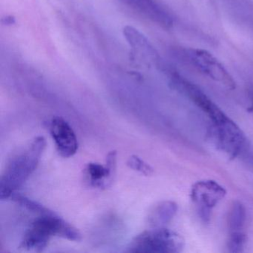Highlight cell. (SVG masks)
<instances>
[{
	"label": "cell",
	"instance_id": "cell-15",
	"mask_svg": "<svg viewBox=\"0 0 253 253\" xmlns=\"http://www.w3.org/2000/svg\"><path fill=\"white\" fill-rule=\"evenodd\" d=\"M250 100H251V107L250 108V111L253 112V89L250 91Z\"/></svg>",
	"mask_w": 253,
	"mask_h": 253
},
{
	"label": "cell",
	"instance_id": "cell-1",
	"mask_svg": "<svg viewBox=\"0 0 253 253\" xmlns=\"http://www.w3.org/2000/svg\"><path fill=\"white\" fill-rule=\"evenodd\" d=\"M54 236L73 241H80L82 238L78 229L49 210L48 212L39 214V217L30 223L23 235L19 248L43 251L51 238Z\"/></svg>",
	"mask_w": 253,
	"mask_h": 253
},
{
	"label": "cell",
	"instance_id": "cell-12",
	"mask_svg": "<svg viewBox=\"0 0 253 253\" xmlns=\"http://www.w3.org/2000/svg\"><path fill=\"white\" fill-rule=\"evenodd\" d=\"M247 219L245 207L241 203L235 201L229 211L228 223L229 228L232 232H240L242 230Z\"/></svg>",
	"mask_w": 253,
	"mask_h": 253
},
{
	"label": "cell",
	"instance_id": "cell-2",
	"mask_svg": "<svg viewBox=\"0 0 253 253\" xmlns=\"http://www.w3.org/2000/svg\"><path fill=\"white\" fill-rule=\"evenodd\" d=\"M45 146V139L39 136L27 149L12 158L0 180L1 200L11 198L37 169Z\"/></svg>",
	"mask_w": 253,
	"mask_h": 253
},
{
	"label": "cell",
	"instance_id": "cell-7",
	"mask_svg": "<svg viewBox=\"0 0 253 253\" xmlns=\"http://www.w3.org/2000/svg\"><path fill=\"white\" fill-rule=\"evenodd\" d=\"M50 133L60 155L70 158L78 152V141L71 126L60 117H56L50 123Z\"/></svg>",
	"mask_w": 253,
	"mask_h": 253
},
{
	"label": "cell",
	"instance_id": "cell-3",
	"mask_svg": "<svg viewBox=\"0 0 253 253\" xmlns=\"http://www.w3.org/2000/svg\"><path fill=\"white\" fill-rule=\"evenodd\" d=\"M183 247L180 235L173 231L157 227L136 236L127 247L128 253H178Z\"/></svg>",
	"mask_w": 253,
	"mask_h": 253
},
{
	"label": "cell",
	"instance_id": "cell-4",
	"mask_svg": "<svg viewBox=\"0 0 253 253\" xmlns=\"http://www.w3.org/2000/svg\"><path fill=\"white\" fill-rule=\"evenodd\" d=\"M183 57L195 69L229 89L235 88V82L215 57L206 50L189 48L183 51Z\"/></svg>",
	"mask_w": 253,
	"mask_h": 253
},
{
	"label": "cell",
	"instance_id": "cell-11",
	"mask_svg": "<svg viewBox=\"0 0 253 253\" xmlns=\"http://www.w3.org/2000/svg\"><path fill=\"white\" fill-rule=\"evenodd\" d=\"M177 211V205L173 201H164L154 208L149 216V222L153 227H162L173 218Z\"/></svg>",
	"mask_w": 253,
	"mask_h": 253
},
{
	"label": "cell",
	"instance_id": "cell-10",
	"mask_svg": "<svg viewBox=\"0 0 253 253\" xmlns=\"http://www.w3.org/2000/svg\"><path fill=\"white\" fill-rule=\"evenodd\" d=\"M124 35L136 54L148 60L149 63H158L160 61V57L156 50L147 38L138 30L131 26H126L124 28Z\"/></svg>",
	"mask_w": 253,
	"mask_h": 253
},
{
	"label": "cell",
	"instance_id": "cell-13",
	"mask_svg": "<svg viewBox=\"0 0 253 253\" xmlns=\"http://www.w3.org/2000/svg\"><path fill=\"white\" fill-rule=\"evenodd\" d=\"M247 238L241 231L232 232L228 241V250L231 253H241L244 250Z\"/></svg>",
	"mask_w": 253,
	"mask_h": 253
},
{
	"label": "cell",
	"instance_id": "cell-6",
	"mask_svg": "<svg viewBox=\"0 0 253 253\" xmlns=\"http://www.w3.org/2000/svg\"><path fill=\"white\" fill-rule=\"evenodd\" d=\"M226 192L223 186L214 180H201L192 186L191 197L199 207L201 217L210 218V210L224 198Z\"/></svg>",
	"mask_w": 253,
	"mask_h": 253
},
{
	"label": "cell",
	"instance_id": "cell-8",
	"mask_svg": "<svg viewBox=\"0 0 253 253\" xmlns=\"http://www.w3.org/2000/svg\"><path fill=\"white\" fill-rule=\"evenodd\" d=\"M126 5L148 20L164 29H170L174 24L171 14L156 0H121Z\"/></svg>",
	"mask_w": 253,
	"mask_h": 253
},
{
	"label": "cell",
	"instance_id": "cell-14",
	"mask_svg": "<svg viewBox=\"0 0 253 253\" xmlns=\"http://www.w3.org/2000/svg\"><path fill=\"white\" fill-rule=\"evenodd\" d=\"M127 165L129 168L139 171L144 175H150L153 173V169L136 155H132L128 158Z\"/></svg>",
	"mask_w": 253,
	"mask_h": 253
},
{
	"label": "cell",
	"instance_id": "cell-9",
	"mask_svg": "<svg viewBox=\"0 0 253 253\" xmlns=\"http://www.w3.org/2000/svg\"><path fill=\"white\" fill-rule=\"evenodd\" d=\"M117 167V152L112 151L106 157V166L89 163L85 167V174L91 186L106 188L112 183Z\"/></svg>",
	"mask_w": 253,
	"mask_h": 253
},
{
	"label": "cell",
	"instance_id": "cell-5",
	"mask_svg": "<svg viewBox=\"0 0 253 253\" xmlns=\"http://www.w3.org/2000/svg\"><path fill=\"white\" fill-rule=\"evenodd\" d=\"M169 72L171 85L189 97L203 112H205L212 121L213 125L221 124L229 118L198 85L176 72Z\"/></svg>",
	"mask_w": 253,
	"mask_h": 253
}]
</instances>
